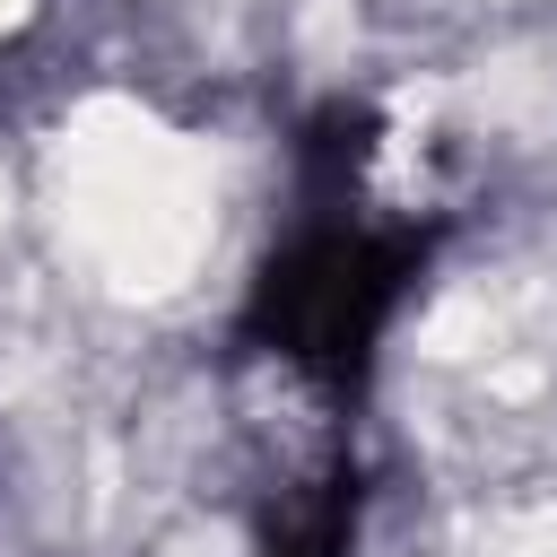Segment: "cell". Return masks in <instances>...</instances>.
Here are the masks:
<instances>
[{
    "label": "cell",
    "instance_id": "cell-1",
    "mask_svg": "<svg viewBox=\"0 0 557 557\" xmlns=\"http://www.w3.org/2000/svg\"><path fill=\"white\" fill-rule=\"evenodd\" d=\"M426 261V235L409 226H366V218H313L261 278L244 305V331L313 374V383H357L374 366V339L392 331L409 278Z\"/></svg>",
    "mask_w": 557,
    "mask_h": 557
},
{
    "label": "cell",
    "instance_id": "cell-2",
    "mask_svg": "<svg viewBox=\"0 0 557 557\" xmlns=\"http://www.w3.org/2000/svg\"><path fill=\"white\" fill-rule=\"evenodd\" d=\"M348 540H357V479L331 461V470H313L278 496L261 557H348Z\"/></svg>",
    "mask_w": 557,
    "mask_h": 557
}]
</instances>
